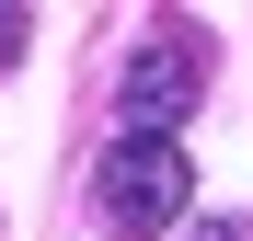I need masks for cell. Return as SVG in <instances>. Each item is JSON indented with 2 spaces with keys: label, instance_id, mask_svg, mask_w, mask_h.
I'll return each mask as SVG.
<instances>
[{
  "label": "cell",
  "instance_id": "1",
  "mask_svg": "<svg viewBox=\"0 0 253 241\" xmlns=\"http://www.w3.org/2000/svg\"><path fill=\"white\" fill-rule=\"evenodd\" d=\"M207 103V34L196 23H150L115 69V127L126 138H173L184 115Z\"/></svg>",
  "mask_w": 253,
  "mask_h": 241
},
{
  "label": "cell",
  "instance_id": "2",
  "mask_svg": "<svg viewBox=\"0 0 253 241\" xmlns=\"http://www.w3.org/2000/svg\"><path fill=\"white\" fill-rule=\"evenodd\" d=\"M184 195H196L184 138H115L104 172H92V207H104L115 241H161V230H184Z\"/></svg>",
  "mask_w": 253,
  "mask_h": 241
},
{
  "label": "cell",
  "instance_id": "3",
  "mask_svg": "<svg viewBox=\"0 0 253 241\" xmlns=\"http://www.w3.org/2000/svg\"><path fill=\"white\" fill-rule=\"evenodd\" d=\"M23 46H35V12H12V0H0V69H12Z\"/></svg>",
  "mask_w": 253,
  "mask_h": 241
},
{
  "label": "cell",
  "instance_id": "4",
  "mask_svg": "<svg viewBox=\"0 0 253 241\" xmlns=\"http://www.w3.org/2000/svg\"><path fill=\"white\" fill-rule=\"evenodd\" d=\"M196 241H253V218H207V230H196Z\"/></svg>",
  "mask_w": 253,
  "mask_h": 241
}]
</instances>
